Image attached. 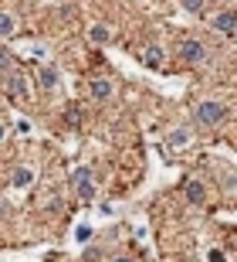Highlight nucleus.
<instances>
[{
	"label": "nucleus",
	"mask_w": 237,
	"mask_h": 262,
	"mask_svg": "<svg viewBox=\"0 0 237 262\" xmlns=\"http://www.w3.org/2000/svg\"><path fill=\"white\" fill-rule=\"evenodd\" d=\"M31 181H34V170L31 167H17L14 170V187H28Z\"/></svg>",
	"instance_id": "nucleus-10"
},
{
	"label": "nucleus",
	"mask_w": 237,
	"mask_h": 262,
	"mask_svg": "<svg viewBox=\"0 0 237 262\" xmlns=\"http://www.w3.org/2000/svg\"><path fill=\"white\" fill-rule=\"evenodd\" d=\"M187 140H190V133H187V129H176V133H170V136H166V143H170V146H187Z\"/></svg>",
	"instance_id": "nucleus-13"
},
{
	"label": "nucleus",
	"mask_w": 237,
	"mask_h": 262,
	"mask_svg": "<svg viewBox=\"0 0 237 262\" xmlns=\"http://www.w3.org/2000/svg\"><path fill=\"white\" fill-rule=\"evenodd\" d=\"M7 92L14 99H28V92H31V89H28V78L20 75V72H10V75H7Z\"/></svg>",
	"instance_id": "nucleus-4"
},
{
	"label": "nucleus",
	"mask_w": 237,
	"mask_h": 262,
	"mask_svg": "<svg viewBox=\"0 0 237 262\" xmlns=\"http://www.w3.org/2000/svg\"><path fill=\"white\" fill-rule=\"evenodd\" d=\"M71 187H75L78 198H92L95 194V184H92V167H78L75 174H71Z\"/></svg>",
	"instance_id": "nucleus-3"
},
{
	"label": "nucleus",
	"mask_w": 237,
	"mask_h": 262,
	"mask_svg": "<svg viewBox=\"0 0 237 262\" xmlns=\"http://www.w3.org/2000/svg\"><path fill=\"white\" fill-rule=\"evenodd\" d=\"M88 38H92L95 45H105V41H109V28H105V24H95V28H92V34H88Z\"/></svg>",
	"instance_id": "nucleus-12"
},
{
	"label": "nucleus",
	"mask_w": 237,
	"mask_h": 262,
	"mask_svg": "<svg viewBox=\"0 0 237 262\" xmlns=\"http://www.w3.org/2000/svg\"><path fill=\"white\" fill-rule=\"evenodd\" d=\"M7 211H10V208H7V201H0V218H4Z\"/></svg>",
	"instance_id": "nucleus-20"
},
{
	"label": "nucleus",
	"mask_w": 237,
	"mask_h": 262,
	"mask_svg": "<svg viewBox=\"0 0 237 262\" xmlns=\"http://www.w3.org/2000/svg\"><path fill=\"white\" fill-rule=\"evenodd\" d=\"M92 99H98V102H102V99H112V82H109V78H95L92 82Z\"/></svg>",
	"instance_id": "nucleus-5"
},
{
	"label": "nucleus",
	"mask_w": 237,
	"mask_h": 262,
	"mask_svg": "<svg viewBox=\"0 0 237 262\" xmlns=\"http://www.w3.org/2000/svg\"><path fill=\"white\" fill-rule=\"evenodd\" d=\"M234 24H237V14H234V10H224V14H217V17H214V28H217V31H234Z\"/></svg>",
	"instance_id": "nucleus-8"
},
{
	"label": "nucleus",
	"mask_w": 237,
	"mask_h": 262,
	"mask_svg": "<svg viewBox=\"0 0 237 262\" xmlns=\"http://www.w3.org/2000/svg\"><path fill=\"white\" fill-rule=\"evenodd\" d=\"M207 262H227V255H224V252H217V249H214V252L207 255Z\"/></svg>",
	"instance_id": "nucleus-17"
},
{
	"label": "nucleus",
	"mask_w": 237,
	"mask_h": 262,
	"mask_svg": "<svg viewBox=\"0 0 237 262\" xmlns=\"http://www.w3.org/2000/svg\"><path fill=\"white\" fill-rule=\"evenodd\" d=\"M38 82H41V89H55L58 85V72L51 65H41L38 68Z\"/></svg>",
	"instance_id": "nucleus-7"
},
{
	"label": "nucleus",
	"mask_w": 237,
	"mask_h": 262,
	"mask_svg": "<svg viewBox=\"0 0 237 262\" xmlns=\"http://www.w3.org/2000/svg\"><path fill=\"white\" fill-rule=\"evenodd\" d=\"M10 34H17V20L14 14H0V38H10Z\"/></svg>",
	"instance_id": "nucleus-9"
},
{
	"label": "nucleus",
	"mask_w": 237,
	"mask_h": 262,
	"mask_svg": "<svg viewBox=\"0 0 237 262\" xmlns=\"http://www.w3.org/2000/svg\"><path fill=\"white\" fill-rule=\"evenodd\" d=\"M10 65H14V55L0 48V72H4V75H10Z\"/></svg>",
	"instance_id": "nucleus-14"
},
{
	"label": "nucleus",
	"mask_w": 237,
	"mask_h": 262,
	"mask_svg": "<svg viewBox=\"0 0 237 262\" xmlns=\"http://www.w3.org/2000/svg\"><path fill=\"white\" fill-rule=\"evenodd\" d=\"M224 116H227V109L220 106V102H214V99H207V102H200L193 109V119H197L200 126H220Z\"/></svg>",
	"instance_id": "nucleus-1"
},
{
	"label": "nucleus",
	"mask_w": 237,
	"mask_h": 262,
	"mask_svg": "<svg viewBox=\"0 0 237 262\" xmlns=\"http://www.w3.org/2000/svg\"><path fill=\"white\" fill-rule=\"evenodd\" d=\"M183 7L193 10V14H200V10H203V0H183Z\"/></svg>",
	"instance_id": "nucleus-16"
},
{
	"label": "nucleus",
	"mask_w": 237,
	"mask_h": 262,
	"mask_svg": "<svg viewBox=\"0 0 237 262\" xmlns=\"http://www.w3.org/2000/svg\"><path fill=\"white\" fill-rule=\"evenodd\" d=\"M163 58H166L163 48L152 45V48H146V55H142V65H146V68H163Z\"/></svg>",
	"instance_id": "nucleus-6"
},
{
	"label": "nucleus",
	"mask_w": 237,
	"mask_h": 262,
	"mask_svg": "<svg viewBox=\"0 0 237 262\" xmlns=\"http://www.w3.org/2000/svg\"><path fill=\"white\" fill-rule=\"evenodd\" d=\"M187 198H190L193 204H203V198H207V194H203V184H200V181L187 184Z\"/></svg>",
	"instance_id": "nucleus-11"
},
{
	"label": "nucleus",
	"mask_w": 237,
	"mask_h": 262,
	"mask_svg": "<svg viewBox=\"0 0 237 262\" xmlns=\"http://www.w3.org/2000/svg\"><path fill=\"white\" fill-rule=\"evenodd\" d=\"M75 238H78V242H88V238H92V228H88V225L75 228Z\"/></svg>",
	"instance_id": "nucleus-15"
},
{
	"label": "nucleus",
	"mask_w": 237,
	"mask_h": 262,
	"mask_svg": "<svg viewBox=\"0 0 237 262\" xmlns=\"http://www.w3.org/2000/svg\"><path fill=\"white\" fill-rule=\"evenodd\" d=\"M112 262H136V259H129V255H115Z\"/></svg>",
	"instance_id": "nucleus-18"
},
{
	"label": "nucleus",
	"mask_w": 237,
	"mask_h": 262,
	"mask_svg": "<svg viewBox=\"0 0 237 262\" xmlns=\"http://www.w3.org/2000/svg\"><path fill=\"white\" fill-rule=\"evenodd\" d=\"M4 140H7V126H4V123H0V143H4Z\"/></svg>",
	"instance_id": "nucleus-19"
},
{
	"label": "nucleus",
	"mask_w": 237,
	"mask_h": 262,
	"mask_svg": "<svg viewBox=\"0 0 237 262\" xmlns=\"http://www.w3.org/2000/svg\"><path fill=\"white\" fill-rule=\"evenodd\" d=\"M180 58L187 61V65H203V61H207V48H203V41H197V38L183 41V45H180Z\"/></svg>",
	"instance_id": "nucleus-2"
}]
</instances>
